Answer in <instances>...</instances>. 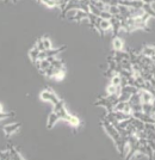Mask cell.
<instances>
[{"label":"cell","mask_w":155,"mask_h":160,"mask_svg":"<svg viewBox=\"0 0 155 160\" xmlns=\"http://www.w3.org/2000/svg\"><path fill=\"white\" fill-rule=\"evenodd\" d=\"M135 1H141V0H135Z\"/></svg>","instance_id":"cell-31"},{"label":"cell","mask_w":155,"mask_h":160,"mask_svg":"<svg viewBox=\"0 0 155 160\" xmlns=\"http://www.w3.org/2000/svg\"><path fill=\"white\" fill-rule=\"evenodd\" d=\"M142 112L148 113L150 116H154L155 110L152 103H142Z\"/></svg>","instance_id":"cell-11"},{"label":"cell","mask_w":155,"mask_h":160,"mask_svg":"<svg viewBox=\"0 0 155 160\" xmlns=\"http://www.w3.org/2000/svg\"><path fill=\"white\" fill-rule=\"evenodd\" d=\"M99 17H100L101 19H108V20H110L111 18H112V14L110 13L109 11H101L100 14H99Z\"/></svg>","instance_id":"cell-21"},{"label":"cell","mask_w":155,"mask_h":160,"mask_svg":"<svg viewBox=\"0 0 155 160\" xmlns=\"http://www.w3.org/2000/svg\"><path fill=\"white\" fill-rule=\"evenodd\" d=\"M67 122L72 126L73 128H78L79 126H80V118L78 117V116H75V115H69V117H68V120H67Z\"/></svg>","instance_id":"cell-12"},{"label":"cell","mask_w":155,"mask_h":160,"mask_svg":"<svg viewBox=\"0 0 155 160\" xmlns=\"http://www.w3.org/2000/svg\"><path fill=\"white\" fill-rule=\"evenodd\" d=\"M110 22H111V30H112V35H114V37H115V36H118L119 31L122 30L121 20L118 19V18H116L115 16H112V18L110 19Z\"/></svg>","instance_id":"cell-3"},{"label":"cell","mask_w":155,"mask_h":160,"mask_svg":"<svg viewBox=\"0 0 155 160\" xmlns=\"http://www.w3.org/2000/svg\"><path fill=\"white\" fill-rule=\"evenodd\" d=\"M112 49L114 52H121L124 49V41L119 38L118 36H115L112 38Z\"/></svg>","instance_id":"cell-6"},{"label":"cell","mask_w":155,"mask_h":160,"mask_svg":"<svg viewBox=\"0 0 155 160\" xmlns=\"http://www.w3.org/2000/svg\"><path fill=\"white\" fill-rule=\"evenodd\" d=\"M13 1H17V0H13Z\"/></svg>","instance_id":"cell-34"},{"label":"cell","mask_w":155,"mask_h":160,"mask_svg":"<svg viewBox=\"0 0 155 160\" xmlns=\"http://www.w3.org/2000/svg\"><path fill=\"white\" fill-rule=\"evenodd\" d=\"M19 127H20V123H18V122H16V123H10V124H6V126L4 127V132L6 134V136H10L11 134H13Z\"/></svg>","instance_id":"cell-9"},{"label":"cell","mask_w":155,"mask_h":160,"mask_svg":"<svg viewBox=\"0 0 155 160\" xmlns=\"http://www.w3.org/2000/svg\"><path fill=\"white\" fill-rule=\"evenodd\" d=\"M121 82H122V75L119 73H115L111 77V79H110V84H112L115 86L121 85Z\"/></svg>","instance_id":"cell-16"},{"label":"cell","mask_w":155,"mask_h":160,"mask_svg":"<svg viewBox=\"0 0 155 160\" xmlns=\"http://www.w3.org/2000/svg\"><path fill=\"white\" fill-rule=\"evenodd\" d=\"M142 8L144 10V12H146V13H148L149 16H150V17L155 18V10L153 8L152 4H147V2H143V5H142Z\"/></svg>","instance_id":"cell-15"},{"label":"cell","mask_w":155,"mask_h":160,"mask_svg":"<svg viewBox=\"0 0 155 160\" xmlns=\"http://www.w3.org/2000/svg\"><path fill=\"white\" fill-rule=\"evenodd\" d=\"M141 54L147 56V58H152L153 55H155V44H147L142 48Z\"/></svg>","instance_id":"cell-8"},{"label":"cell","mask_w":155,"mask_h":160,"mask_svg":"<svg viewBox=\"0 0 155 160\" xmlns=\"http://www.w3.org/2000/svg\"><path fill=\"white\" fill-rule=\"evenodd\" d=\"M37 1H41V0H37Z\"/></svg>","instance_id":"cell-33"},{"label":"cell","mask_w":155,"mask_h":160,"mask_svg":"<svg viewBox=\"0 0 155 160\" xmlns=\"http://www.w3.org/2000/svg\"><path fill=\"white\" fill-rule=\"evenodd\" d=\"M138 93H140V97H141V102L142 103H152L154 97L153 94L150 93L147 90H143V88H140L138 90Z\"/></svg>","instance_id":"cell-5"},{"label":"cell","mask_w":155,"mask_h":160,"mask_svg":"<svg viewBox=\"0 0 155 160\" xmlns=\"http://www.w3.org/2000/svg\"><path fill=\"white\" fill-rule=\"evenodd\" d=\"M105 92H106V93H105V96L116 94V93H117V86L112 85V84H109L108 87H106V91H105Z\"/></svg>","instance_id":"cell-17"},{"label":"cell","mask_w":155,"mask_h":160,"mask_svg":"<svg viewBox=\"0 0 155 160\" xmlns=\"http://www.w3.org/2000/svg\"><path fill=\"white\" fill-rule=\"evenodd\" d=\"M57 121H60V118H59L57 113L55 112V111H53V112L49 115V118H48V128H53Z\"/></svg>","instance_id":"cell-13"},{"label":"cell","mask_w":155,"mask_h":160,"mask_svg":"<svg viewBox=\"0 0 155 160\" xmlns=\"http://www.w3.org/2000/svg\"><path fill=\"white\" fill-rule=\"evenodd\" d=\"M65 77H66V69H62V71H59L57 73L55 74L53 77V79L56 80V81H62L65 79Z\"/></svg>","instance_id":"cell-18"},{"label":"cell","mask_w":155,"mask_h":160,"mask_svg":"<svg viewBox=\"0 0 155 160\" xmlns=\"http://www.w3.org/2000/svg\"><path fill=\"white\" fill-rule=\"evenodd\" d=\"M143 2H147V4H152L153 5V2H155V0H142Z\"/></svg>","instance_id":"cell-28"},{"label":"cell","mask_w":155,"mask_h":160,"mask_svg":"<svg viewBox=\"0 0 155 160\" xmlns=\"http://www.w3.org/2000/svg\"><path fill=\"white\" fill-rule=\"evenodd\" d=\"M36 47L38 48V50H40V52L46 50V48H44V44H43V41H42V38H40V40L36 42Z\"/></svg>","instance_id":"cell-26"},{"label":"cell","mask_w":155,"mask_h":160,"mask_svg":"<svg viewBox=\"0 0 155 160\" xmlns=\"http://www.w3.org/2000/svg\"><path fill=\"white\" fill-rule=\"evenodd\" d=\"M7 149H8V152H10L11 159H24V157L19 153V151H18L17 148H14L12 145H8Z\"/></svg>","instance_id":"cell-10"},{"label":"cell","mask_w":155,"mask_h":160,"mask_svg":"<svg viewBox=\"0 0 155 160\" xmlns=\"http://www.w3.org/2000/svg\"><path fill=\"white\" fill-rule=\"evenodd\" d=\"M38 55H40V50H38V48L36 47V46L29 52V58L31 59V61H32L34 63L38 60Z\"/></svg>","instance_id":"cell-14"},{"label":"cell","mask_w":155,"mask_h":160,"mask_svg":"<svg viewBox=\"0 0 155 160\" xmlns=\"http://www.w3.org/2000/svg\"><path fill=\"white\" fill-rule=\"evenodd\" d=\"M88 18V13L82 11V10H76L74 16H72L70 18H68V20H74V22H78V23H81L82 20L87 19Z\"/></svg>","instance_id":"cell-4"},{"label":"cell","mask_w":155,"mask_h":160,"mask_svg":"<svg viewBox=\"0 0 155 160\" xmlns=\"http://www.w3.org/2000/svg\"><path fill=\"white\" fill-rule=\"evenodd\" d=\"M98 24L100 27V30L103 33L111 31V22L108 19H101L100 17H98Z\"/></svg>","instance_id":"cell-7"},{"label":"cell","mask_w":155,"mask_h":160,"mask_svg":"<svg viewBox=\"0 0 155 160\" xmlns=\"http://www.w3.org/2000/svg\"><path fill=\"white\" fill-rule=\"evenodd\" d=\"M100 124L103 126V128H104V130L106 132V134H108L112 140H114V142H117V141L122 138L121 135H119V133L117 132V129H116V128L114 127V126H112V124H111V123H110L105 117L101 120Z\"/></svg>","instance_id":"cell-1"},{"label":"cell","mask_w":155,"mask_h":160,"mask_svg":"<svg viewBox=\"0 0 155 160\" xmlns=\"http://www.w3.org/2000/svg\"><path fill=\"white\" fill-rule=\"evenodd\" d=\"M41 99L44 100V102H51L54 105H56L59 102H60V98L55 94V92L51 90V88H46L41 92Z\"/></svg>","instance_id":"cell-2"},{"label":"cell","mask_w":155,"mask_h":160,"mask_svg":"<svg viewBox=\"0 0 155 160\" xmlns=\"http://www.w3.org/2000/svg\"><path fill=\"white\" fill-rule=\"evenodd\" d=\"M108 11L112 16H116V14H119V7H118V5H109Z\"/></svg>","instance_id":"cell-19"},{"label":"cell","mask_w":155,"mask_h":160,"mask_svg":"<svg viewBox=\"0 0 155 160\" xmlns=\"http://www.w3.org/2000/svg\"><path fill=\"white\" fill-rule=\"evenodd\" d=\"M0 159H11V155H10L8 149H5V151L0 152Z\"/></svg>","instance_id":"cell-24"},{"label":"cell","mask_w":155,"mask_h":160,"mask_svg":"<svg viewBox=\"0 0 155 160\" xmlns=\"http://www.w3.org/2000/svg\"><path fill=\"white\" fill-rule=\"evenodd\" d=\"M152 104H153V108H154V110H155V98L153 99V102H152Z\"/></svg>","instance_id":"cell-30"},{"label":"cell","mask_w":155,"mask_h":160,"mask_svg":"<svg viewBox=\"0 0 155 160\" xmlns=\"http://www.w3.org/2000/svg\"><path fill=\"white\" fill-rule=\"evenodd\" d=\"M154 118H155V113H154Z\"/></svg>","instance_id":"cell-32"},{"label":"cell","mask_w":155,"mask_h":160,"mask_svg":"<svg viewBox=\"0 0 155 160\" xmlns=\"http://www.w3.org/2000/svg\"><path fill=\"white\" fill-rule=\"evenodd\" d=\"M11 116H14V112H0V121L1 120H5V118H8Z\"/></svg>","instance_id":"cell-25"},{"label":"cell","mask_w":155,"mask_h":160,"mask_svg":"<svg viewBox=\"0 0 155 160\" xmlns=\"http://www.w3.org/2000/svg\"><path fill=\"white\" fill-rule=\"evenodd\" d=\"M0 112H4V108H2L1 104H0Z\"/></svg>","instance_id":"cell-29"},{"label":"cell","mask_w":155,"mask_h":160,"mask_svg":"<svg viewBox=\"0 0 155 160\" xmlns=\"http://www.w3.org/2000/svg\"><path fill=\"white\" fill-rule=\"evenodd\" d=\"M100 12H101L100 10H99V8H97L93 4H90V13H92V14H94V16H97V17H99Z\"/></svg>","instance_id":"cell-20"},{"label":"cell","mask_w":155,"mask_h":160,"mask_svg":"<svg viewBox=\"0 0 155 160\" xmlns=\"http://www.w3.org/2000/svg\"><path fill=\"white\" fill-rule=\"evenodd\" d=\"M40 2H42L44 6L47 7H56V4H55L54 0H41Z\"/></svg>","instance_id":"cell-22"},{"label":"cell","mask_w":155,"mask_h":160,"mask_svg":"<svg viewBox=\"0 0 155 160\" xmlns=\"http://www.w3.org/2000/svg\"><path fill=\"white\" fill-rule=\"evenodd\" d=\"M42 41H43V44H44V48H46V50H47V49H50V48H51V42H50V40L48 38L47 36L42 37Z\"/></svg>","instance_id":"cell-23"},{"label":"cell","mask_w":155,"mask_h":160,"mask_svg":"<svg viewBox=\"0 0 155 160\" xmlns=\"http://www.w3.org/2000/svg\"><path fill=\"white\" fill-rule=\"evenodd\" d=\"M146 140H147V139H146ZM147 143L152 147V149H153V151H155V141L154 140H147Z\"/></svg>","instance_id":"cell-27"}]
</instances>
